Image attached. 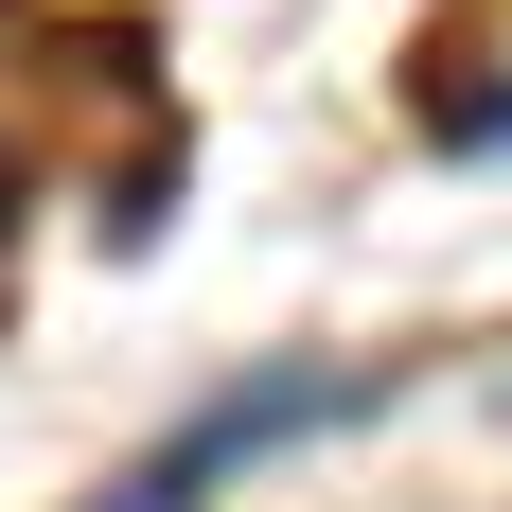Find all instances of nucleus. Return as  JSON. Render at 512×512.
Segmentation results:
<instances>
[{
  "instance_id": "f257e3e1",
  "label": "nucleus",
  "mask_w": 512,
  "mask_h": 512,
  "mask_svg": "<svg viewBox=\"0 0 512 512\" xmlns=\"http://www.w3.org/2000/svg\"><path fill=\"white\" fill-rule=\"evenodd\" d=\"M371 389H389V371H265V389H230V407H195L142 477H124V495H106V512H212V477H230V460L301 442V424H354Z\"/></svg>"
}]
</instances>
